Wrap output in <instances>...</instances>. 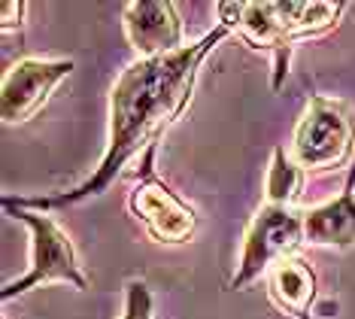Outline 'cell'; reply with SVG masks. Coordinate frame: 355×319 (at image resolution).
Masks as SVG:
<instances>
[{"label": "cell", "mask_w": 355, "mask_h": 319, "mask_svg": "<svg viewBox=\"0 0 355 319\" xmlns=\"http://www.w3.org/2000/svg\"><path fill=\"white\" fill-rule=\"evenodd\" d=\"M343 192L355 195V161H352L349 167H346V183H343Z\"/></svg>", "instance_id": "cell-14"}, {"label": "cell", "mask_w": 355, "mask_h": 319, "mask_svg": "<svg viewBox=\"0 0 355 319\" xmlns=\"http://www.w3.org/2000/svg\"><path fill=\"white\" fill-rule=\"evenodd\" d=\"M3 210L31 231V265L19 280L6 283L0 289V298L12 301L46 283H67L76 292L88 289V277L83 271V261H79L73 240L49 213H37L25 207H3Z\"/></svg>", "instance_id": "cell-3"}, {"label": "cell", "mask_w": 355, "mask_h": 319, "mask_svg": "<svg viewBox=\"0 0 355 319\" xmlns=\"http://www.w3.org/2000/svg\"><path fill=\"white\" fill-rule=\"evenodd\" d=\"M292 158L306 174H331L355 161V116L343 101L313 95L292 137Z\"/></svg>", "instance_id": "cell-4"}, {"label": "cell", "mask_w": 355, "mask_h": 319, "mask_svg": "<svg viewBox=\"0 0 355 319\" xmlns=\"http://www.w3.org/2000/svg\"><path fill=\"white\" fill-rule=\"evenodd\" d=\"M304 183H306V170L292 158V152H288L286 146H277L270 155L268 179H264V201L297 207Z\"/></svg>", "instance_id": "cell-11"}, {"label": "cell", "mask_w": 355, "mask_h": 319, "mask_svg": "<svg viewBox=\"0 0 355 319\" xmlns=\"http://www.w3.org/2000/svg\"><path fill=\"white\" fill-rule=\"evenodd\" d=\"M225 24H216L198 43L161 58H137L122 70L110 92V137L101 165L76 189L55 195H3V207H25L37 213H55L98 198L125 174L137 155L152 143H161L167 128L185 113L198 83V70L207 55L228 37Z\"/></svg>", "instance_id": "cell-1"}, {"label": "cell", "mask_w": 355, "mask_h": 319, "mask_svg": "<svg viewBox=\"0 0 355 319\" xmlns=\"http://www.w3.org/2000/svg\"><path fill=\"white\" fill-rule=\"evenodd\" d=\"M122 319H152V292L143 280H131L125 286Z\"/></svg>", "instance_id": "cell-12"}, {"label": "cell", "mask_w": 355, "mask_h": 319, "mask_svg": "<svg viewBox=\"0 0 355 319\" xmlns=\"http://www.w3.org/2000/svg\"><path fill=\"white\" fill-rule=\"evenodd\" d=\"M161 143H152L140 155V165L134 170V189L128 195V207L137 222L149 231L152 240L176 247L185 243L198 228V213L189 201H182L155 170V155Z\"/></svg>", "instance_id": "cell-6"}, {"label": "cell", "mask_w": 355, "mask_h": 319, "mask_svg": "<svg viewBox=\"0 0 355 319\" xmlns=\"http://www.w3.org/2000/svg\"><path fill=\"white\" fill-rule=\"evenodd\" d=\"M73 73L70 58H21L3 76L0 116L6 125H25L49 104L64 79Z\"/></svg>", "instance_id": "cell-7"}, {"label": "cell", "mask_w": 355, "mask_h": 319, "mask_svg": "<svg viewBox=\"0 0 355 319\" xmlns=\"http://www.w3.org/2000/svg\"><path fill=\"white\" fill-rule=\"evenodd\" d=\"M219 24L237 34L246 46L273 55V92L286 83L288 64H292L295 43L310 37H322L337 28L346 3H322V0H288V3H216Z\"/></svg>", "instance_id": "cell-2"}, {"label": "cell", "mask_w": 355, "mask_h": 319, "mask_svg": "<svg viewBox=\"0 0 355 319\" xmlns=\"http://www.w3.org/2000/svg\"><path fill=\"white\" fill-rule=\"evenodd\" d=\"M122 28L137 58H161L185 49L182 19L173 0H134L122 10Z\"/></svg>", "instance_id": "cell-8"}, {"label": "cell", "mask_w": 355, "mask_h": 319, "mask_svg": "<svg viewBox=\"0 0 355 319\" xmlns=\"http://www.w3.org/2000/svg\"><path fill=\"white\" fill-rule=\"evenodd\" d=\"M306 243V210L286 207V204L264 201L243 237L237 271H234L228 289H246L258 277H268L277 261L297 256Z\"/></svg>", "instance_id": "cell-5"}, {"label": "cell", "mask_w": 355, "mask_h": 319, "mask_svg": "<svg viewBox=\"0 0 355 319\" xmlns=\"http://www.w3.org/2000/svg\"><path fill=\"white\" fill-rule=\"evenodd\" d=\"M268 298L273 307L295 319H310V307L316 298V274L301 256L282 259L268 271Z\"/></svg>", "instance_id": "cell-9"}, {"label": "cell", "mask_w": 355, "mask_h": 319, "mask_svg": "<svg viewBox=\"0 0 355 319\" xmlns=\"http://www.w3.org/2000/svg\"><path fill=\"white\" fill-rule=\"evenodd\" d=\"M306 243L328 250L355 247V195L340 192L334 201L306 210Z\"/></svg>", "instance_id": "cell-10"}, {"label": "cell", "mask_w": 355, "mask_h": 319, "mask_svg": "<svg viewBox=\"0 0 355 319\" xmlns=\"http://www.w3.org/2000/svg\"><path fill=\"white\" fill-rule=\"evenodd\" d=\"M28 13V3L25 0H6L0 3V28L10 31V28H21V19Z\"/></svg>", "instance_id": "cell-13"}]
</instances>
